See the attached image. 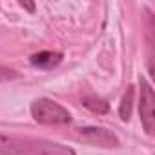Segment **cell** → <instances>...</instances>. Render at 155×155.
<instances>
[{
	"instance_id": "obj_1",
	"label": "cell",
	"mask_w": 155,
	"mask_h": 155,
	"mask_svg": "<svg viewBox=\"0 0 155 155\" xmlns=\"http://www.w3.org/2000/svg\"><path fill=\"white\" fill-rule=\"evenodd\" d=\"M0 155H77V153L73 148L60 142L0 133Z\"/></svg>"
},
{
	"instance_id": "obj_2",
	"label": "cell",
	"mask_w": 155,
	"mask_h": 155,
	"mask_svg": "<svg viewBox=\"0 0 155 155\" xmlns=\"http://www.w3.org/2000/svg\"><path fill=\"white\" fill-rule=\"evenodd\" d=\"M31 117L40 124H69L71 113L51 99H37L31 104Z\"/></svg>"
},
{
	"instance_id": "obj_3",
	"label": "cell",
	"mask_w": 155,
	"mask_h": 155,
	"mask_svg": "<svg viewBox=\"0 0 155 155\" xmlns=\"http://www.w3.org/2000/svg\"><path fill=\"white\" fill-rule=\"evenodd\" d=\"M153 104H155V97H153V90L150 86L148 81L140 79V97H139V113H140V122L146 130V133H153L155 128V111H153Z\"/></svg>"
},
{
	"instance_id": "obj_4",
	"label": "cell",
	"mask_w": 155,
	"mask_h": 155,
	"mask_svg": "<svg viewBox=\"0 0 155 155\" xmlns=\"http://www.w3.org/2000/svg\"><path fill=\"white\" fill-rule=\"evenodd\" d=\"M77 131H79V139H82L84 142L102 146V148H117L119 146V139L106 128L88 126V128H81Z\"/></svg>"
},
{
	"instance_id": "obj_5",
	"label": "cell",
	"mask_w": 155,
	"mask_h": 155,
	"mask_svg": "<svg viewBox=\"0 0 155 155\" xmlns=\"http://www.w3.org/2000/svg\"><path fill=\"white\" fill-rule=\"evenodd\" d=\"M62 57L64 55L60 51H40V53L31 55L29 62L35 68H40V69H53L62 62Z\"/></svg>"
},
{
	"instance_id": "obj_6",
	"label": "cell",
	"mask_w": 155,
	"mask_h": 155,
	"mask_svg": "<svg viewBox=\"0 0 155 155\" xmlns=\"http://www.w3.org/2000/svg\"><path fill=\"white\" fill-rule=\"evenodd\" d=\"M131 102H133V86L128 88V93L124 95L122 104H120V119H122V120H130V115H131Z\"/></svg>"
},
{
	"instance_id": "obj_7",
	"label": "cell",
	"mask_w": 155,
	"mask_h": 155,
	"mask_svg": "<svg viewBox=\"0 0 155 155\" xmlns=\"http://www.w3.org/2000/svg\"><path fill=\"white\" fill-rule=\"evenodd\" d=\"M84 106L90 108L91 111H97V113H106L108 111V104L99 99V97H86L84 99Z\"/></svg>"
},
{
	"instance_id": "obj_8",
	"label": "cell",
	"mask_w": 155,
	"mask_h": 155,
	"mask_svg": "<svg viewBox=\"0 0 155 155\" xmlns=\"http://www.w3.org/2000/svg\"><path fill=\"white\" fill-rule=\"evenodd\" d=\"M11 77H15V71L11 69H6L0 66V81H6V79H11Z\"/></svg>"
}]
</instances>
